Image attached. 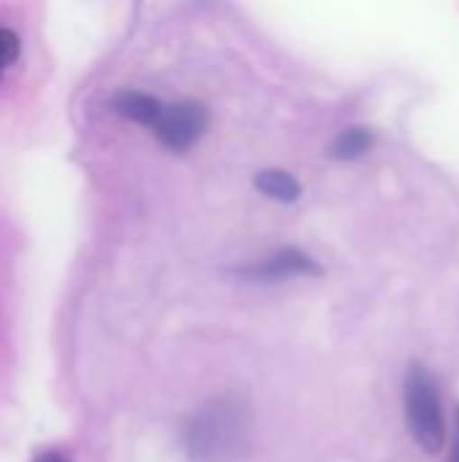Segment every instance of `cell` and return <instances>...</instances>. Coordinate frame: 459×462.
Returning a JSON list of instances; mask_svg holds the SVG:
<instances>
[{
  "label": "cell",
  "instance_id": "cell-1",
  "mask_svg": "<svg viewBox=\"0 0 459 462\" xmlns=\"http://www.w3.org/2000/svg\"><path fill=\"white\" fill-rule=\"evenodd\" d=\"M243 433H246L243 406L235 403L233 398H219L192 417L187 428V444L195 457L219 460L241 447Z\"/></svg>",
  "mask_w": 459,
  "mask_h": 462
},
{
  "label": "cell",
  "instance_id": "cell-2",
  "mask_svg": "<svg viewBox=\"0 0 459 462\" xmlns=\"http://www.w3.org/2000/svg\"><path fill=\"white\" fill-rule=\"evenodd\" d=\"M406 420L419 449H425L427 455H438L444 449L446 420H444L438 382L419 363H414L406 376Z\"/></svg>",
  "mask_w": 459,
  "mask_h": 462
},
{
  "label": "cell",
  "instance_id": "cell-3",
  "mask_svg": "<svg viewBox=\"0 0 459 462\" xmlns=\"http://www.w3.org/2000/svg\"><path fill=\"white\" fill-rule=\"evenodd\" d=\"M206 127H208L206 108L200 103L187 100V103H176V106H162V114L154 122L151 133L170 152H187L200 141Z\"/></svg>",
  "mask_w": 459,
  "mask_h": 462
},
{
  "label": "cell",
  "instance_id": "cell-4",
  "mask_svg": "<svg viewBox=\"0 0 459 462\" xmlns=\"http://www.w3.org/2000/svg\"><path fill=\"white\" fill-rule=\"evenodd\" d=\"M243 276L252 279H287V276H319L322 268L298 249H281L271 257H265L254 268H243Z\"/></svg>",
  "mask_w": 459,
  "mask_h": 462
},
{
  "label": "cell",
  "instance_id": "cell-5",
  "mask_svg": "<svg viewBox=\"0 0 459 462\" xmlns=\"http://www.w3.org/2000/svg\"><path fill=\"white\" fill-rule=\"evenodd\" d=\"M114 111L124 119H133L138 125H146V127H154V122L160 119L162 114V103L146 92H133V89H124L114 97Z\"/></svg>",
  "mask_w": 459,
  "mask_h": 462
},
{
  "label": "cell",
  "instance_id": "cell-6",
  "mask_svg": "<svg viewBox=\"0 0 459 462\" xmlns=\"http://www.w3.org/2000/svg\"><path fill=\"white\" fill-rule=\"evenodd\" d=\"M254 187L268 195L271 200H279V203H292L300 198V184L295 176H289L287 171L281 168H265L254 176Z\"/></svg>",
  "mask_w": 459,
  "mask_h": 462
},
{
  "label": "cell",
  "instance_id": "cell-7",
  "mask_svg": "<svg viewBox=\"0 0 459 462\" xmlns=\"http://www.w3.org/2000/svg\"><path fill=\"white\" fill-rule=\"evenodd\" d=\"M371 146H373V133L368 127H346L333 138L327 154L333 160H357L365 152H371Z\"/></svg>",
  "mask_w": 459,
  "mask_h": 462
},
{
  "label": "cell",
  "instance_id": "cell-8",
  "mask_svg": "<svg viewBox=\"0 0 459 462\" xmlns=\"http://www.w3.org/2000/svg\"><path fill=\"white\" fill-rule=\"evenodd\" d=\"M19 57V38L16 32L0 27V76L8 70V65Z\"/></svg>",
  "mask_w": 459,
  "mask_h": 462
},
{
  "label": "cell",
  "instance_id": "cell-9",
  "mask_svg": "<svg viewBox=\"0 0 459 462\" xmlns=\"http://www.w3.org/2000/svg\"><path fill=\"white\" fill-rule=\"evenodd\" d=\"M32 462H70L68 457H62L60 452H43V455H38Z\"/></svg>",
  "mask_w": 459,
  "mask_h": 462
},
{
  "label": "cell",
  "instance_id": "cell-10",
  "mask_svg": "<svg viewBox=\"0 0 459 462\" xmlns=\"http://www.w3.org/2000/svg\"><path fill=\"white\" fill-rule=\"evenodd\" d=\"M446 462H459V409H457V439H454V447H452V455Z\"/></svg>",
  "mask_w": 459,
  "mask_h": 462
}]
</instances>
